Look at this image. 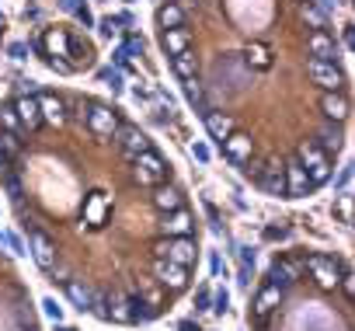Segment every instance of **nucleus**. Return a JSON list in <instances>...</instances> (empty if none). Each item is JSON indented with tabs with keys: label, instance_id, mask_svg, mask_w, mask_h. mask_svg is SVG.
Instances as JSON below:
<instances>
[{
	"label": "nucleus",
	"instance_id": "nucleus-1",
	"mask_svg": "<svg viewBox=\"0 0 355 331\" xmlns=\"http://www.w3.org/2000/svg\"><path fill=\"white\" fill-rule=\"evenodd\" d=\"M132 160H136V182L139 185H160V182H167V164L153 150H143Z\"/></svg>",
	"mask_w": 355,
	"mask_h": 331
},
{
	"label": "nucleus",
	"instance_id": "nucleus-2",
	"mask_svg": "<svg viewBox=\"0 0 355 331\" xmlns=\"http://www.w3.org/2000/svg\"><path fill=\"white\" fill-rule=\"evenodd\" d=\"M306 77L317 84V87H324V91H338L341 87V70L334 67V60H306Z\"/></svg>",
	"mask_w": 355,
	"mask_h": 331
},
{
	"label": "nucleus",
	"instance_id": "nucleus-3",
	"mask_svg": "<svg viewBox=\"0 0 355 331\" xmlns=\"http://www.w3.org/2000/svg\"><path fill=\"white\" fill-rule=\"evenodd\" d=\"M164 258L167 262H178V265H192L196 258H199V248H196V241L185 234V237H174V241H164Z\"/></svg>",
	"mask_w": 355,
	"mask_h": 331
},
{
	"label": "nucleus",
	"instance_id": "nucleus-4",
	"mask_svg": "<svg viewBox=\"0 0 355 331\" xmlns=\"http://www.w3.org/2000/svg\"><path fill=\"white\" fill-rule=\"evenodd\" d=\"M306 269L313 272V279H317V286H320V289H334V286H338V279H341V272H338L334 258L310 255V258H306Z\"/></svg>",
	"mask_w": 355,
	"mask_h": 331
},
{
	"label": "nucleus",
	"instance_id": "nucleus-5",
	"mask_svg": "<svg viewBox=\"0 0 355 331\" xmlns=\"http://www.w3.org/2000/svg\"><path fill=\"white\" fill-rule=\"evenodd\" d=\"M153 279H157L160 286H171V289H182V286L189 282V272H185V265H178V262L157 258V265H153Z\"/></svg>",
	"mask_w": 355,
	"mask_h": 331
},
{
	"label": "nucleus",
	"instance_id": "nucleus-6",
	"mask_svg": "<svg viewBox=\"0 0 355 331\" xmlns=\"http://www.w3.org/2000/svg\"><path fill=\"white\" fill-rule=\"evenodd\" d=\"M115 136H119V146H122V153H125L129 160H132V157H139L143 150H150V139H146L136 126H122V122H119Z\"/></svg>",
	"mask_w": 355,
	"mask_h": 331
},
{
	"label": "nucleus",
	"instance_id": "nucleus-7",
	"mask_svg": "<svg viewBox=\"0 0 355 331\" xmlns=\"http://www.w3.org/2000/svg\"><path fill=\"white\" fill-rule=\"evenodd\" d=\"M87 126H91L94 136H112L119 129V115L112 108H105V105H94L91 115H87Z\"/></svg>",
	"mask_w": 355,
	"mask_h": 331
},
{
	"label": "nucleus",
	"instance_id": "nucleus-8",
	"mask_svg": "<svg viewBox=\"0 0 355 331\" xmlns=\"http://www.w3.org/2000/svg\"><path fill=\"white\" fill-rule=\"evenodd\" d=\"M282 175H286V196H306L313 189V182H310V175H306V168L300 160L289 164V168H282Z\"/></svg>",
	"mask_w": 355,
	"mask_h": 331
},
{
	"label": "nucleus",
	"instance_id": "nucleus-9",
	"mask_svg": "<svg viewBox=\"0 0 355 331\" xmlns=\"http://www.w3.org/2000/svg\"><path fill=\"white\" fill-rule=\"evenodd\" d=\"M223 150H227V157H230V160L244 164V160H251L254 143H251V136H248V133H237V129H234V133L223 139Z\"/></svg>",
	"mask_w": 355,
	"mask_h": 331
},
{
	"label": "nucleus",
	"instance_id": "nucleus-10",
	"mask_svg": "<svg viewBox=\"0 0 355 331\" xmlns=\"http://www.w3.org/2000/svg\"><path fill=\"white\" fill-rule=\"evenodd\" d=\"M167 234H174V237H185V234H192V227H196V220H192V213H185L182 206L178 210H171L167 217H164V223H160Z\"/></svg>",
	"mask_w": 355,
	"mask_h": 331
},
{
	"label": "nucleus",
	"instance_id": "nucleus-11",
	"mask_svg": "<svg viewBox=\"0 0 355 331\" xmlns=\"http://www.w3.org/2000/svg\"><path fill=\"white\" fill-rule=\"evenodd\" d=\"M306 53H310V60H334V39L324 28H317L306 39Z\"/></svg>",
	"mask_w": 355,
	"mask_h": 331
},
{
	"label": "nucleus",
	"instance_id": "nucleus-12",
	"mask_svg": "<svg viewBox=\"0 0 355 331\" xmlns=\"http://www.w3.org/2000/svg\"><path fill=\"white\" fill-rule=\"evenodd\" d=\"M35 101H39V115H42V122H49V126H63V122H67V112H63V101H60V98H53V94H39Z\"/></svg>",
	"mask_w": 355,
	"mask_h": 331
},
{
	"label": "nucleus",
	"instance_id": "nucleus-13",
	"mask_svg": "<svg viewBox=\"0 0 355 331\" xmlns=\"http://www.w3.org/2000/svg\"><path fill=\"white\" fill-rule=\"evenodd\" d=\"M32 255H35V262H39L46 272L56 265V248H53V241H49L46 234H39V230H32Z\"/></svg>",
	"mask_w": 355,
	"mask_h": 331
},
{
	"label": "nucleus",
	"instance_id": "nucleus-14",
	"mask_svg": "<svg viewBox=\"0 0 355 331\" xmlns=\"http://www.w3.org/2000/svg\"><path fill=\"white\" fill-rule=\"evenodd\" d=\"M258 182H261V189H265L268 196H286V175H282V164H268V168H261Z\"/></svg>",
	"mask_w": 355,
	"mask_h": 331
},
{
	"label": "nucleus",
	"instance_id": "nucleus-15",
	"mask_svg": "<svg viewBox=\"0 0 355 331\" xmlns=\"http://www.w3.org/2000/svg\"><path fill=\"white\" fill-rule=\"evenodd\" d=\"M320 112H324L327 119H334V122H345V119H348V101H345V94H338V91H324V98H320Z\"/></svg>",
	"mask_w": 355,
	"mask_h": 331
},
{
	"label": "nucleus",
	"instance_id": "nucleus-16",
	"mask_svg": "<svg viewBox=\"0 0 355 331\" xmlns=\"http://www.w3.org/2000/svg\"><path fill=\"white\" fill-rule=\"evenodd\" d=\"M15 112H18V122H21L25 129H39L42 115H39V101H35V98L21 94V98L15 101Z\"/></svg>",
	"mask_w": 355,
	"mask_h": 331
},
{
	"label": "nucleus",
	"instance_id": "nucleus-17",
	"mask_svg": "<svg viewBox=\"0 0 355 331\" xmlns=\"http://www.w3.org/2000/svg\"><path fill=\"white\" fill-rule=\"evenodd\" d=\"M206 129H209V136H213L216 143H223V139L234 133V119L223 115V112H206Z\"/></svg>",
	"mask_w": 355,
	"mask_h": 331
},
{
	"label": "nucleus",
	"instance_id": "nucleus-18",
	"mask_svg": "<svg viewBox=\"0 0 355 331\" xmlns=\"http://www.w3.org/2000/svg\"><path fill=\"white\" fill-rule=\"evenodd\" d=\"M171 63H174V74L182 77V80H192V77L199 74V60H196V53H192V49L171 56Z\"/></svg>",
	"mask_w": 355,
	"mask_h": 331
},
{
	"label": "nucleus",
	"instance_id": "nucleus-19",
	"mask_svg": "<svg viewBox=\"0 0 355 331\" xmlns=\"http://www.w3.org/2000/svg\"><path fill=\"white\" fill-rule=\"evenodd\" d=\"M189 32L185 28H164V49L171 53V56H178V53H185L189 49Z\"/></svg>",
	"mask_w": 355,
	"mask_h": 331
},
{
	"label": "nucleus",
	"instance_id": "nucleus-20",
	"mask_svg": "<svg viewBox=\"0 0 355 331\" xmlns=\"http://www.w3.org/2000/svg\"><path fill=\"white\" fill-rule=\"evenodd\" d=\"M279 300H282V289L268 282V286H265V289L258 293V300H254V310H258V314L265 317V314H272V310L279 307Z\"/></svg>",
	"mask_w": 355,
	"mask_h": 331
},
{
	"label": "nucleus",
	"instance_id": "nucleus-21",
	"mask_svg": "<svg viewBox=\"0 0 355 331\" xmlns=\"http://www.w3.org/2000/svg\"><path fill=\"white\" fill-rule=\"evenodd\" d=\"M150 203H153L157 210L171 213V210H178V206H182V192H178V189H157V192L150 196Z\"/></svg>",
	"mask_w": 355,
	"mask_h": 331
},
{
	"label": "nucleus",
	"instance_id": "nucleus-22",
	"mask_svg": "<svg viewBox=\"0 0 355 331\" xmlns=\"http://www.w3.org/2000/svg\"><path fill=\"white\" fill-rule=\"evenodd\" d=\"M157 22H160L164 28H182V25H185V11L178 8V4H164V8L157 11Z\"/></svg>",
	"mask_w": 355,
	"mask_h": 331
},
{
	"label": "nucleus",
	"instance_id": "nucleus-23",
	"mask_svg": "<svg viewBox=\"0 0 355 331\" xmlns=\"http://www.w3.org/2000/svg\"><path fill=\"white\" fill-rule=\"evenodd\" d=\"M67 296H70V300H73V303H77L80 310H87V307H94V293H91L87 286H80V282H73V279L67 282Z\"/></svg>",
	"mask_w": 355,
	"mask_h": 331
},
{
	"label": "nucleus",
	"instance_id": "nucleus-24",
	"mask_svg": "<svg viewBox=\"0 0 355 331\" xmlns=\"http://www.w3.org/2000/svg\"><path fill=\"white\" fill-rule=\"evenodd\" d=\"M317 146L324 150V153H338V146H341V133H338V126L331 129H320V136H317Z\"/></svg>",
	"mask_w": 355,
	"mask_h": 331
},
{
	"label": "nucleus",
	"instance_id": "nucleus-25",
	"mask_svg": "<svg viewBox=\"0 0 355 331\" xmlns=\"http://www.w3.org/2000/svg\"><path fill=\"white\" fill-rule=\"evenodd\" d=\"M320 160H327V157H324V150L317 143H303L300 146V164L303 168H313V164H320Z\"/></svg>",
	"mask_w": 355,
	"mask_h": 331
},
{
	"label": "nucleus",
	"instance_id": "nucleus-26",
	"mask_svg": "<svg viewBox=\"0 0 355 331\" xmlns=\"http://www.w3.org/2000/svg\"><path fill=\"white\" fill-rule=\"evenodd\" d=\"M303 22H306V25H313V32H317V28H324V25H327V15H324V8L306 4V8H303Z\"/></svg>",
	"mask_w": 355,
	"mask_h": 331
},
{
	"label": "nucleus",
	"instance_id": "nucleus-27",
	"mask_svg": "<svg viewBox=\"0 0 355 331\" xmlns=\"http://www.w3.org/2000/svg\"><path fill=\"white\" fill-rule=\"evenodd\" d=\"M67 46H70V42H67V35H63V32H46V49H49L53 56H63V53H67Z\"/></svg>",
	"mask_w": 355,
	"mask_h": 331
},
{
	"label": "nucleus",
	"instance_id": "nucleus-28",
	"mask_svg": "<svg viewBox=\"0 0 355 331\" xmlns=\"http://www.w3.org/2000/svg\"><path fill=\"white\" fill-rule=\"evenodd\" d=\"M0 126H4V133H18V129H21L15 105H4V108H0Z\"/></svg>",
	"mask_w": 355,
	"mask_h": 331
},
{
	"label": "nucleus",
	"instance_id": "nucleus-29",
	"mask_svg": "<svg viewBox=\"0 0 355 331\" xmlns=\"http://www.w3.org/2000/svg\"><path fill=\"white\" fill-rule=\"evenodd\" d=\"M306 175H310V182H313V185H320V182H327V178H331V164H327V160H320V164H313V168H306Z\"/></svg>",
	"mask_w": 355,
	"mask_h": 331
},
{
	"label": "nucleus",
	"instance_id": "nucleus-30",
	"mask_svg": "<svg viewBox=\"0 0 355 331\" xmlns=\"http://www.w3.org/2000/svg\"><path fill=\"white\" fill-rule=\"evenodd\" d=\"M338 217H341V223H352V196L348 192L338 199Z\"/></svg>",
	"mask_w": 355,
	"mask_h": 331
},
{
	"label": "nucleus",
	"instance_id": "nucleus-31",
	"mask_svg": "<svg viewBox=\"0 0 355 331\" xmlns=\"http://www.w3.org/2000/svg\"><path fill=\"white\" fill-rule=\"evenodd\" d=\"M101 80H105L112 91H119V87H122V74H119V70H101Z\"/></svg>",
	"mask_w": 355,
	"mask_h": 331
},
{
	"label": "nucleus",
	"instance_id": "nucleus-32",
	"mask_svg": "<svg viewBox=\"0 0 355 331\" xmlns=\"http://www.w3.org/2000/svg\"><path fill=\"white\" fill-rule=\"evenodd\" d=\"M185 94H189V101H202V87L196 84V77L185 80Z\"/></svg>",
	"mask_w": 355,
	"mask_h": 331
},
{
	"label": "nucleus",
	"instance_id": "nucleus-33",
	"mask_svg": "<svg viewBox=\"0 0 355 331\" xmlns=\"http://www.w3.org/2000/svg\"><path fill=\"white\" fill-rule=\"evenodd\" d=\"M49 272H53V279H56V282H63V286L70 282V272H67V265H60V262H56Z\"/></svg>",
	"mask_w": 355,
	"mask_h": 331
},
{
	"label": "nucleus",
	"instance_id": "nucleus-34",
	"mask_svg": "<svg viewBox=\"0 0 355 331\" xmlns=\"http://www.w3.org/2000/svg\"><path fill=\"white\" fill-rule=\"evenodd\" d=\"M112 317H115V321H122V324H129V321H132V310H125V307H115V310H112Z\"/></svg>",
	"mask_w": 355,
	"mask_h": 331
},
{
	"label": "nucleus",
	"instance_id": "nucleus-35",
	"mask_svg": "<svg viewBox=\"0 0 355 331\" xmlns=\"http://www.w3.org/2000/svg\"><path fill=\"white\" fill-rule=\"evenodd\" d=\"M213 310H220V314L227 310V289H216V307Z\"/></svg>",
	"mask_w": 355,
	"mask_h": 331
},
{
	"label": "nucleus",
	"instance_id": "nucleus-36",
	"mask_svg": "<svg viewBox=\"0 0 355 331\" xmlns=\"http://www.w3.org/2000/svg\"><path fill=\"white\" fill-rule=\"evenodd\" d=\"M251 56H254V63H258V67H268V56H265V49H251Z\"/></svg>",
	"mask_w": 355,
	"mask_h": 331
},
{
	"label": "nucleus",
	"instance_id": "nucleus-37",
	"mask_svg": "<svg viewBox=\"0 0 355 331\" xmlns=\"http://www.w3.org/2000/svg\"><path fill=\"white\" fill-rule=\"evenodd\" d=\"M192 153H196V157H199V160H202V164H206V160H209V150H206V146H192Z\"/></svg>",
	"mask_w": 355,
	"mask_h": 331
},
{
	"label": "nucleus",
	"instance_id": "nucleus-38",
	"mask_svg": "<svg viewBox=\"0 0 355 331\" xmlns=\"http://www.w3.org/2000/svg\"><path fill=\"white\" fill-rule=\"evenodd\" d=\"M213 272L220 275V272H227V265H223V258H213Z\"/></svg>",
	"mask_w": 355,
	"mask_h": 331
}]
</instances>
